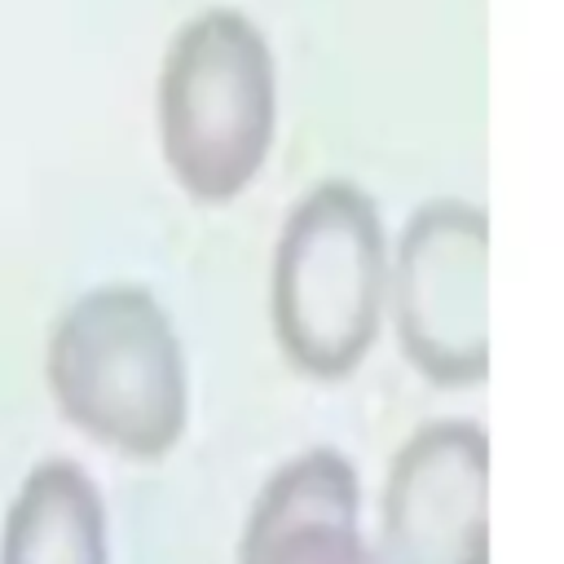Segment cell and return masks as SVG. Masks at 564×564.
Returning a JSON list of instances; mask_svg holds the SVG:
<instances>
[{
    "label": "cell",
    "instance_id": "5",
    "mask_svg": "<svg viewBox=\"0 0 564 564\" xmlns=\"http://www.w3.org/2000/svg\"><path fill=\"white\" fill-rule=\"evenodd\" d=\"M489 436L471 419H432L392 454L379 546L383 564H489Z\"/></svg>",
    "mask_w": 564,
    "mask_h": 564
},
{
    "label": "cell",
    "instance_id": "4",
    "mask_svg": "<svg viewBox=\"0 0 564 564\" xmlns=\"http://www.w3.org/2000/svg\"><path fill=\"white\" fill-rule=\"evenodd\" d=\"M489 216L471 198H427L392 256V317L405 357L445 383L489 370Z\"/></svg>",
    "mask_w": 564,
    "mask_h": 564
},
{
    "label": "cell",
    "instance_id": "2",
    "mask_svg": "<svg viewBox=\"0 0 564 564\" xmlns=\"http://www.w3.org/2000/svg\"><path fill=\"white\" fill-rule=\"evenodd\" d=\"M278 79L264 31L229 4L176 26L159 70V137L167 167L198 198L238 194L269 141Z\"/></svg>",
    "mask_w": 564,
    "mask_h": 564
},
{
    "label": "cell",
    "instance_id": "1",
    "mask_svg": "<svg viewBox=\"0 0 564 564\" xmlns=\"http://www.w3.org/2000/svg\"><path fill=\"white\" fill-rule=\"evenodd\" d=\"M44 375L75 427L132 458H154L185 432V352L154 291L137 282L75 295L53 317Z\"/></svg>",
    "mask_w": 564,
    "mask_h": 564
},
{
    "label": "cell",
    "instance_id": "6",
    "mask_svg": "<svg viewBox=\"0 0 564 564\" xmlns=\"http://www.w3.org/2000/svg\"><path fill=\"white\" fill-rule=\"evenodd\" d=\"M238 564H383L361 529V485L344 449L308 445L256 494Z\"/></svg>",
    "mask_w": 564,
    "mask_h": 564
},
{
    "label": "cell",
    "instance_id": "7",
    "mask_svg": "<svg viewBox=\"0 0 564 564\" xmlns=\"http://www.w3.org/2000/svg\"><path fill=\"white\" fill-rule=\"evenodd\" d=\"M0 564H110L106 502L79 463L44 458L22 476L4 511Z\"/></svg>",
    "mask_w": 564,
    "mask_h": 564
},
{
    "label": "cell",
    "instance_id": "3",
    "mask_svg": "<svg viewBox=\"0 0 564 564\" xmlns=\"http://www.w3.org/2000/svg\"><path fill=\"white\" fill-rule=\"evenodd\" d=\"M388 247L375 198L352 181L313 185L273 247L269 308L278 344L308 375H344L379 330Z\"/></svg>",
    "mask_w": 564,
    "mask_h": 564
}]
</instances>
